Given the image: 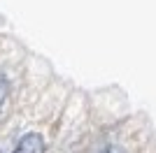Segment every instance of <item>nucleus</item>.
Here are the masks:
<instances>
[{
    "mask_svg": "<svg viewBox=\"0 0 156 153\" xmlns=\"http://www.w3.org/2000/svg\"><path fill=\"white\" fill-rule=\"evenodd\" d=\"M14 153H44V139L37 132H28L21 137V141L16 144Z\"/></svg>",
    "mask_w": 156,
    "mask_h": 153,
    "instance_id": "obj_1",
    "label": "nucleus"
},
{
    "mask_svg": "<svg viewBox=\"0 0 156 153\" xmlns=\"http://www.w3.org/2000/svg\"><path fill=\"white\" fill-rule=\"evenodd\" d=\"M7 97H9V83H7L5 74L0 72V109H2V104L7 102Z\"/></svg>",
    "mask_w": 156,
    "mask_h": 153,
    "instance_id": "obj_2",
    "label": "nucleus"
},
{
    "mask_svg": "<svg viewBox=\"0 0 156 153\" xmlns=\"http://www.w3.org/2000/svg\"><path fill=\"white\" fill-rule=\"evenodd\" d=\"M100 153H126V151H124L121 146H117V144H112V146H105Z\"/></svg>",
    "mask_w": 156,
    "mask_h": 153,
    "instance_id": "obj_3",
    "label": "nucleus"
}]
</instances>
